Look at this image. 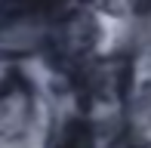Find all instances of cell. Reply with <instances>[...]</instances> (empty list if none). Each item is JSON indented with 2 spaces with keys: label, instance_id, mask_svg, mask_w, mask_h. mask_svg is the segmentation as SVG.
I'll return each mask as SVG.
<instances>
[{
  "label": "cell",
  "instance_id": "cell-1",
  "mask_svg": "<svg viewBox=\"0 0 151 148\" xmlns=\"http://www.w3.org/2000/svg\"><path fill=\"white\" fill-rule=\"evenodd\" d=\"M62 148H90V130H86V124H71L65 133V145Z\"/></svg>",
  "mask_w": 151,
  "mask_h": 148
}]
</instances>
